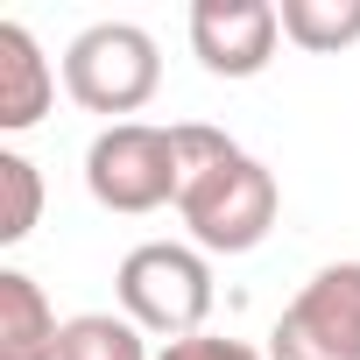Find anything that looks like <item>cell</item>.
<instances>
[{
  "mask_svg": "<svg viewBox=\"0 0 360 360\" xmlns=\"http://www.w3.org/2000/svg\"><path fill=\"white\" fill-rule=\"evenodd\" d=\"M176 219L205 255H255L276 226V169L255 162L233 134L205 120H176Z\"/></svg>",
  "mask_w": 360,
  "mask_h": 360,
  "instance_id": "cell-1",
  "label": "cell"
},
{
  "mask_svg": "<svg viewBox=\"0 0 360 360\" xmlns=\"http://www.w3.org/2000/svg\"><path fill=\"white\" fill-rule=\"evenodd\" d=\"M113 290H120V318H134L162 346L205 332V318H212V262H205V248H184V240L127 248Z\"/></svg>",
  "mask_w": 360,
  "mask_h": 360,
  "instance_id": "cell-2",
  "label": "cell"
},
{
  "mask_svg": "<svg viewBox=\"0 0 360 360\" xmlns=\"http://www.w3.org/2000/svg\"><path fill=\"white\" fill-rule=\"evenodd\" d=\"M162 85V50L141 22H92L64 50V92L85 113H141Z\"/></svg>",
  "mask_w": 360,
  "mask_h": 360,
  "instance_id": "cell-3",
  "label": "cell"
},
{
  "mask_svg": "<svg viewBox=\"0 0 360 360\" xmlns=\"http://www.w3.org/2000/svg\"><path fill=\"white\" fill-rule=\"evenodd\" d=\"M85 191L99 212H120V219L176 205V134L148 127V120L99 127L85 148Z\"/></svg>",
  "mask_w": 360,
  "mask_h": 360,
  "instance_id": "cell-4",
  "label": "cell"
},
{
  "mask_svg": "<svg viewBox=\"0 0 360 360\" xmlns=\"http://www.w3.org/2000/svg\"><path fill=\"white\" fill-rule=\"evenodd\" d=\"M269 360H360V262H325L283 304Z\"/></svg>",
  "mask_w": 360,
  "mask_h": 360,
  "instance_id": "cell-5",
  "label": "cell"
},
{
  "mask_svg": "<svg viewBox=\"0 0 360 360\" xmlns=\"http://www.w3.org/2000/svg\"><path fill=\"white\" fill-rule=\"evenodd\" d=\"M283 15L276 0H198L191 8V57L212 78H262L276 64Z\"/></svg>",
  "mask_w": 360,
  "mask_h": 360,
  "instance_id": "cell-6",
  "label": "cell"
},
{
  "mask_svg": "<svg viewBox=\"0 0 360 360\" xmlns=\"http://www.w3.org/2000/svg\"><path fill=\"white\" fill-rule=\"evenodd\" d=\"M57 99V71L43 57V43L22 29V22H0V127L8 134H29Z\"/></svg>",
  "mask_w": 360,
  "mask_h": 360,
  "instance_id": "cell-7",
  "label": "cell"
},
{
  "mask_svg": "<svg viewBox=\"0 0 360 360\" xmlns=\"http://www.w3.org/2000/svg\"><path fill=\"white\" fill-rule=\"evenodd\" d=\"M64 318L50 311L43 283L22 269H0V360H57Z\"/></svg>",
  "mask_w": 360,
  "mask_h": 360,
  "instance_id": "cell-8",
  "label": "cell"
},
{
  "mask_svg": "<svg viewBox=\"0 0 360 360\" xmlns=\"http://www.w3.org/2000/svg\"><path fill=\"white\" fill-rule=\"evenodd\" d=\"M283 36L311 57H339L360 43V0H283Z\"/></svg>",
  "mask_w": 360,
  "mask_h": 360,
  "instance_id": "cell-9",
  "label": "cell"
},
{
  "mask_svg": "<svg viewBox=\"0 0 360 360\" xmlns=\"http://www.w3.org/2000/svg\"><path fill=\"white\" fill-rule=\"evenodd\" d=\"M57 360H155V353H148V339H141L134 318L78 311V318H64V346H57Z\"/></svg>",
  "mask_w": 360,
  "mask_h": 360,
  "instance_id": "cell-10",
  "label": "cell"
},
{
  "mask_svg": "<svg viewBox=\"0 0 360 360\" xmlns=\"http://www.w3.org/2000/svg\"><path fill=\"white\" fill-rule=\"evenodd\" d=\"M43 219V176L22 148H0V248H22Z\"/></svg>",
  "mask_w": 360,
  "mask_h": 360,
  "instance_id": "cell-11",
  "label": "cell"
},
{
  "mask_svg": "<svg viewBox=\"0 0 360 360\" xmlns=\"http://www.w3.org/2000/svg\"><path fill=\"white\" fill-rule=\"evenodd\" d=\"M155 360H269L262 346H248V339H212V332H191V339H169Z\"/></svg>",
  "mask_w": 360,
  "mask_h": 360,
  "instance_id": "cell-12",
  "label": "cell"
}]
</instances>
